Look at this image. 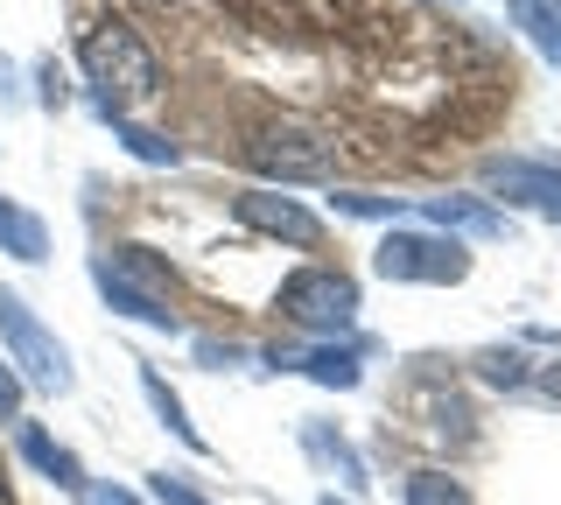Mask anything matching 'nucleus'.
Here are the masks:
<instances>
[{"label": "nucleus", "instance_id": "obj_10", "mask_svg": "<svg viewBox=\"0 0 561 505\" xmlns=\"http://www.w3.org/2000/svg\"><path fill=\"white\" fill-rule=\"evenodd\" d=\"M443 232H478V239H505V211H491L484 197H428L421 204Z\"/></svg>", "mask_w": 561, "mask_h": 505}, {"label": "nucleus", "instance_id": "obj_13", "mask_svg": "<svg viewBox=\"0 0 561 505\" xmlns=\"http://www.w3.org/2000/svg\"><path fill=\"white\" fill-rule=\"evenodd\" d=\"M302 449H309L316 463H330V470H337V484H351V492H365V463H358V449H351L344 435H330L323 422H309V428H302Z\"/></svg>", "mask_w": 561, "mask_h": 505}, {"label": "nucleus", "instance_id": "obj_3", "mask_svg": "<svg viewBox=\"0 0 561 505\" xmlns=\"http://www.w3.org/2000/svg\"><path fill=\"white\" fill-rule=\"evenodd\" d=\"M0 344H8V365H22V379H35L49 393H70V379H78L70 372V352L14 288H0Z\"/></svg>", "mask_w": 561, "mask_h": 505}, {"label": "nucleus", "instance_id": "obj_12", "mask_svg": "<svg viewBox=\"0 0 561 505\" xmlns=\"http://www.w3.org/2000/svg\"><path fill=\"white\" fill-rule=\"evenodd\" d=\"M0 253H14V260H43L49 253V225L22 211L14 197H0Z\"/></svg>", "mask_w": 561, "mask_h": 505}, {"label": "nucleus", "instance_id": "obj_17", "mask_svg": "<svg viewBox=\"0 0 561 505\" xmlns=\"http://www.w3.org/2000/svg\"><path fill=\"white\" fill-rule=\"evenodd\" d=\"M408 505H470V492L449 478V470H414V478H408Z\"/></svg>", "mask_w": 561, "mask_h": 505}, {"label": "nucleus", "instance_id": "obj_6", "mask_svg": "<svg viewBox=\"0 0 561 505\" xmlns=\"http://www.w3.org/2000/svg\"><path fill=\"white\" fill-rule=\"evenodd\" d=\"M478 183L499 204H526V211L561 225V162H540V154H491V162H478Z\"/></svg>", "mask_w": 561, "mask_h": 505}, {"label": "nucleus", "instance_id": "obj_5", "mask_svg": "<svg viewBox=\"0 0 561 505\" xmlns=\"http://www.w3.org/2000/svg\"><path fill=\"white\" fill-rule=\"evenodd\" d=\"M373 267L386 282H428V288H449L470 274V253L456 239H435V232H393L386 246L373 253Z\"/></svg>", "mask_w": 561, "mask_h": 505}, {"label": "nucleus", "instance_id": "obj_1", "mask_svg": "<svg viewBox=\"0 0 561 505\" xmlns=\"http://www.w3.org/2000/svg\"><path fill=\"white\" fill-rule=\"evenodd\" d=\"M78 64H84V78H92V99H99L105 119H134V106H148V99L162 92L154 49L140 43V28L119 22V14H92V22L78 28Z\"/></svg>", "mask_w": 561, "mask_h": 505}, {"label": "nucleus", "instance_id": "obj_11", "mask_svg": "<svg viewBox=\"0 0 561 505\" xmlns=\"http://www.w3.org/2000/svg\"><path fill=\"white\" fill-rule=\"evenodd\" d=\"M140 393H148V408H154V414H162V428L175 435V443H183V449H197V457H204V449H210V443H204V435H197V422H190V408H183V393H175V387H169V379H162V372H154V365H140Z\"/></svg>", "mask_w": 561, "mask_h": 505}, {"label": "nucleus", "instance_id": "obj_25", "mask_svg": "<svg viewBox=\"0 0 561 505\" xmlns=\"http://www.w3.org/2000/svg\"><path fill=\"white\" fill-rule=\"evenodd\" d=\"M323 505H337V498H323Z\"/></svg>", "mask_w": 561, "mask_h": 505}, {"label": "nucleus", "instance_id": "obj_8", "mask_svg": "<svg viewBox=\"0 0 561 505\" xmlns=\"http://www.w3.org/2000/svg\"><path fill=\"white\" fill-rule=\"evenodd\" d=\"M232 218L245 225V232L288 239V246H316V239H323V218L302 211L295 197H274V190H239V197H232Z\"/></svg>", "mask_w": 561, "mask_h": 505}, {"label": "nucleus", "instance_id": "obj_19", "mask_svg": "<svg viewBox=\"0 0 561 505\" xmlns=\"http://www.w3.org/2000/svg\"><path fill=\"white\" fill-rule=\"evenodd\" d=\"M478 365H484L491 387H519V379H526V358H519V352H484Z\"/></svg>", "mask_w": 561, "mask_h": 505}, {"label": "nucleus", "instance_id": "obj_24", "mask_svg": "<svg viewBox=\"0 0 561 505\" xmlns=\"http://www.w3.org/2000/svg\"><path fill=\"white\" fill-rule=\"evenodd\" d=\"M162 8H175V0H162Z\"/></svg>", "mask_w": 561, "mask_h": 505}, {"label": "nucleus", "instance_id": "obj_18", "mask_svg": "<svg viewBox=\"0 0 561 505\" xmlns=\"http://www.w3.org/2000/svg\"><path fill=\"white\" fill-rule=\"evenodd\" d=\"M337 211L344 218H408L400 197H365V190H337Z\"/></svg>", "mask_w": 561, "mask_h": 505}, {"label": "nucleus", "instance_id": "obj_4", "mask_svg": "<svg viewBox=\"0 0 561 505\" xmlns=\"http://www.w3.org/2000/svg\"><path fill=\"white\" fill-rule=\"evenodd\" d=\"M280 317L295 330H316V337H337L358 323V282L337 267H295L280 282Z\"/></svg>", "mask_w": 561, "mask_h": 505}, {"label": "nucleus", "instance_id": "obj_15", "mask_svg": "<svg viewBox=\"0 0 561 505\" xmlns=\"http://www.w3.org/2000/svg\"><path fill=\"white\" fill-rule=\"evenodd\" d=\"M105 127L119 134V148H127V154H140V162H154V169H175V162H183V148H175L169 134L140 127V119H105Z\"/></svg>", "mask_w": 561, "mask_h": 505}, {"label": "nucleus", "instance_id": "obj_9", "mask_svg": "<svg viewBox=\"0 0 561 505\" xmlns=\"http://www.w3.org/2000/svg\"><path fill=\"white\" fill-rule=\"evenodd\" d=\"M14 443H22V457L43 470L49 484H64V492H78L84 484V470H78V457H70L64 443H49V428L43 422H14Z\"/></svg>", "mask_w": 561, "mask_h": 505}, {"label": "nucleus", "instance_id": "obj_22", "mask_svg": "<svg viewBox=\"0 0 561 505\" xmlns=\"http://www.w3.org/2000/svg\"><path fill=\"white\" fill-rule=\"evenodd\" d=\"M78 505H140L127 484H78Z\"/></svg>", "mask_w": 561, "mask_h": 505}, {"label": "nucleus", "instance_id": "obj_2", "mask_svg": "<svg viewBox=\"0 0 561 505\" xmlns=\"http://www.w3.org/2000/svg\"><path fill=\"white\" fill-rule=\"evenodd\" d=\"M92 282L105 295V309H119V317H134L148 330H183L169 267L148 246H105V253H92Z\"/></svg>", "mask_w": 561, "mask_h": 505}, {"label": "nucleus", "instance_id": "obj_23", "mask_svg": "<svg viewBox=\"0 0 561 505\" xmlns=\"http://www.w3.org/2000/svg\"><path fill=\"white\" fill-rule=\"evenodd\" d=\"M35 78H43V106H64V71L57 64H35Z\"/></svg>", "mask_w": 561, "mask_h": 505}, {"label": "nucleus", "instance_id": "obj_21", "mask_svg": "<svg viewBox=\"0 0 561 505\" xmlns=\"http://www.w3.org/2000/svg\"><path fill=\"white\" fill-rule=\"evenodd\" d=\"M154 498H162V505H210V498L190 492L183 478H169V470H154Z\"/></svg>", "mask_w": 561, "mask_h": 505}, {"label": "nucleus", "instance_id": "obj_14", "mask_svg": "<svg viewBox=\"0 0 561 505\" xmlns=\"http://www.w3.org/2000/svg\"><path fill=\"white\" fill-rule=\"evenodd\" d=\"M505 14L540 43V57L561 64V0H505Z\"/></svg>", "mask_w": 561, "mask_h": 505}, {"label": "nucleus", "instance_id": "obj_20", "mask_svg": "<svg viewBox=\"0 0 561 505\" xmlns=\"http://www.w3.org/2000/svg\"><path fill=\"white\" fill-rule=\"evenodd\" d=\"M0 422H22V372H8V358H0Z\"/></svg>", "mask_w": 561, "mask_h": 505}, {"label": "nucleus", "instance_id": "obj_7", "mask_svg": "<svg viewBox=\"0 0 561 505\" xmlns=\"http://www.w3.org/2000/svg\"><path fill=\"white\" fill-rule=\"evenodd\" d=\"M245 154H253V169H267L280 183H323L337 169V141H323L309 127H267Z\"/></svg>", "mask_w": 561, "mask_h": 505}, {"label": "nucleus", "instance_id": "obj_16", "mask_svg": "<svg viewBox=\"0 0 561 505\" xmlns=\"http://www.w3.org/2000/svg\"><path fill=\"white\" fill-rule=\"evenodd\" d=\"M288 365H302V372L316 379V387H358V352L351 344H323V352H309V358H288Z\"/></svg>", "mask_w": 561, "mask_h": 505}]
</instances>
